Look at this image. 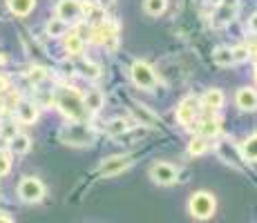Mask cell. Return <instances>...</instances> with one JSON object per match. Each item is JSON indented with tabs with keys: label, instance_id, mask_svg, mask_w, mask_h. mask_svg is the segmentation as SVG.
<instances>
[{
	"label": "cell",
	"instance_id": "cell-3",
	"mask_svg": "<svg viewBox=\"0 0 257 223\" xmlns=\"http://www.w3.org/2000/svg\"><path fill=\"white\" fill-rule=\"evenodd\" d=\"M215 207H217V201L210 192H195V194L190 196V201H188L190 214L199 221L210 219V216L215 214Z\"/></svg>",
	"mask_w": 257,
	"mask_h": 223
},
{
	"label": "cell",
	"instance_id": "cell-10",
	"mask_svg": "<svg viewBox=\"0 0 257 223\" xmlns=\"http://www.w3.org/2000/svg\"><path fill=\"white\" fill-rule=\"evenodd\" d=\"M132 163L135 161L130 156H110L101 163L98 172H101V176H116L121 172H125L127 167H132Z\"/></svg>",
	"mask_w": 257,
	"mask_h": 223
},
{
	"label": "cell",
	"instance_id": "cell-26",
	"mask_svg": "<svg viewBox=\"0 0 257 223\" xmlns=\"http://www.w3.org/2000/svg\"><path fill=\"white\" fill-rule=\"evenodd\" d=\"M78 72H81V76H85L87 81H96V78H101V67H98L96 63H90V61L78 63Z\"/></svg>",
	"mask_w": 257,
	"mask_h": 223
},
{
	"label": "cell",
	"instance_id": "cell-33",
	"mask_svg": "<svg viewBox=\"0 0 257 223\" xmlns=\"http://www.w3.org/2000/svg\"><path fill=\"white\" fill-rule=\"evenodd\" d=\"M21 103V96L16 92H7V98L3 101V107L5 110H16V105Z\"/></svg>",
	"mask_w": 257,
	"mask_h": 223
},
{
	"label": "cell",
	"instance_id": "cell-21",
	"mask_svg": "<svg viewBox=\"0 0 257 223\" xmlns=\"http://www.w3.org/2000/svg\"><path fill=\"white\" fill-rule=\"evenodd\" d=\"M29 147H32V138H29L27 134H21V132H18L16 136L9 141V150H12L14 154H27Z\"/></svg>",
	"mask_w": 257,
	"mask_h": 223
},
{
	"label": "cell",
	"instance_id": "cell-28",
	"mask_svg": "<svg viewBox=\"0 0 257 223\" xmlns=\"http://www.w3.org/2000/svg\"><path fill=\"white\" fill-rule=\"evenodd\" d=\"M206 141H208V138L195 136L190 143H188V154H190V156H201L206 150H208V143H206Z\"/></svg>",
	"mask_w": 257,
	"mask_h": 223
},
{
	"label": "cell",
	"instance_id": "cell-39",
	"mask_svg": "<svg viewBox=\"0 0 257 223\" xmlns=\"http://www.w3.org/2000/svg\"><path fill=\"white\" fill-rule=\"evenodd\" d=\"M5 63H7V58H5L3 54H0V65H5Z\"/></svg>",
	"mask_w": 257,
	"mask_h": 223
},
{
	"label": "cell",
	"instance_id": "cell-13",
	"mask_svg": "<svg viewBox=\"0 0 257 223\" xmlns=\"http://www.w3.org/2000/svg\"><path fill=\"white\" fill-rule=\"evenodd\" d=\"M16 121L23 125H32L38 121V105L32 101H21L16 105Z\"/></svg>",
	"mask_w": 257,
	"mask_h": 223
},
{
	"label": "cell",
	"instance_id": "cell-23",
	"mask_svg": "<svg viewBox=\"0 0 257 223\" xmlns=\"http://www.w3.org/2000/svg\"><path fill=\"white\" fill-rule=\"evenodd\" d=\"M212 61H215L219 67H230L235 63L233 49H230V47H217L215 52H212Z\"/></svg>",
	"mask_w": 257,
	"mask_h": 223
},
{
	"label": "cell",
	"instance_id": "cell-34",
	"mask_svg": "<svg viewBox=\"0 0 257 223\" xmlns=\"http://www.w3.org/2000/svg\"><path fill=\"white\" fill-rule=\"evenodd\" d=\"M246 27H248V32H250V34H257V12L248 18V25H246Z\"/></svg>",
	"mask_w": 257,
	"mask_h": 223
},
{
	"label": "cell",
	"instance_id": "cell-41",
	"mask_svg": "<svg viewBox=\"0 0 257 223\" xmlns=\"http://www.w3.org/2000/svg\"><path fill=\"white\" fill-rule=\"evenodd\" d=\"M255 74H257V72H255Z\"/></svg>",
	"mask_w": 257,
	"mask_h": 223
},
{
	"label": "cell",
	"instance_id": "cell-8",
	"mask_svg": "<svg viewBox=\"0 0 257 223\" xmlns=\"http://www.w3.org/2000/svg\"><path fill=\"white\" fill-rule=\"evenodd\" d=\"M56 18L65 23H81L83 12H81V0H61L56 5Z\"/></svg>",
	"mask_w": 257,
	"mask_h": 223
},
{
	"label": "cell",
	"instance_id": "cell-19",
	"mask_svg": "<svg viewBox=\"0 0 257 223\" xmlns=\"http://www.w3.org/2000/svg\"><path fill=\"white\" fill-rule=\"evenodd\" d=\"M65 49L70 56H81L83 49H85V41H83V36L78 32H72L70 36L65 34Z\"/></svg>",
	"mask_w": 257,
	"mask_h": 223
},
{
	"label": "cell",
	"instance_id": "cell-29",
	"mask_svg": "<svg viewBox=\"0 0 257 223\" xmlns=\"http://www.w3.org/2000/svg\"><path fill=\"white\" fill-rule=\"evenodd\" d=\"M168 7V0H143V9L150 16H161Z\"/></svg>",
	"mask_w": 257,
	"mask_h": 223
},
{
	"label": "cell",
	"instance_id": "cell-6",
	"mask_svg": "<svg viewBox=\"0 0 257 223\" xmlns=\"http://www.w3.org/2000/svg\"><path fill=\"white\" fill-rule=\"evenodd\" d=\"M116 34H118V25L112 21H103L101 25L92 27V41L96 45H105V47H114L116 45Z\"/></svg>",
	"mask_w": 257,
	"mask_h": 223
},
{
	"label": "cell",
	"instance_id": "cell-30",
	"mask_svg": "<svg viewBox=\"0 0 257 223\" xmlns=\"http://www.w3.org/2000/svg\"><path fill=\"white\" fill-rule=\"evenodd\" d=\"M18 134V130H16V123H3V125H0V138H3V141H12L14 136H16Z\"/></svg>",
	"mask_w": 257,
	"mask_h": 223
},
{
	"label": "cell",
	"instance_id": "cell-18",
	"mask_svg": "<svg viewBox=\"0 0 257 223\" xmlns=\"http://www.w3.org/2000/svg\"><path fill=\"white\" fill-rule=\"evenodd\" d=\"M219 132H221V125H219V121H217V118H204V121L197 125V136L215 138Z\"/></svg>",
	"mask_w": 257,
	"mask_h": 223
},
{
	"label": "cell",
	"instance_id": "cell-32",
	"mask_svg": "<svg viewBox=\"0 0 257 223\" xmlns=\"http://www.w3.org/2000/svg\"><path fill=\"white\" fill-rule=\"evenodd\" d=\"M9 170H12V154L9 152H0V176L9 174Z\"/></svg>",
	"mask_w": 257,
	"mask_h": 223
},
{
	"label": "cell",
	"instance_id": "cell-22",
	"mask_svg": "<svg viewBox=\"0 0 257 223\" xmlns=\"http://www.w3.org/2000/svg\"><path fill=\"white\" fill-rule=\"evenodd\" d=\"M9 9H12V14H16V16H27V14H32V9L36 7V0H7Z\"/></svg>",
	"mask_w": 257,
	"mask_h": 223
},
{
	"label": "cell",
	"instance_id": "cell-16",
	"mask_svg": "<svg viewBox=\"0 0 257 223\" xmlns=\"http://www.w3.org/2000/svg\"><path fill=\"white\" fill-rule=\"evenodd\" d=\"M135 125H137L135 121H127V118L118 116V118H112V121L105 125V134L107 136H123V134H127Z\"/></svg>",
	"mask_w": 257,
	"mask_h": 223
},
{
	"label": "cell",
	"instance_id": "cell-1",
	"mask_svg": "<svg viewBox=\"0 0 257 223\" xmlns=\"http://www.w3.org/2000/svg\"><path fill=\"white\" fill-rule=\"evenodd\" d=\"M54 103L56 107L65 114L70 121H85L87 118V110H85V103H83V96L76 87H56L54 92Z\"/></svg>",
	"mask_w": 257,
	"mask_h": 223
},
{
	"label": "cell",
	"instance_id": "cell-40",
	"mask_svg": "<svg viewBox=\"0 0 257 223\" xmlns=\"http://www.w3.org/2000/svg\"><path fill=\"white\" fill-rule=\"evenodd\" d=\"M0 98H3V92H0Z\"/></svg>",
	"mask_w": 257,
	"mask_h": 223
},
{
	"label": "cell",
	"instance_id": "cell-14",
	"mask_svg": "<svg viewBox=\"0 0 257 223\" xmlns=\"http://www.w3.org/2000/svg\"><path fill=\"white\" fill-rule=\"evenodd\" d=\"M235 14H237V0H224V3L217 7V14H215L212 25H215V27H221V25L233 21Z\"/></svg>",
	"mask_w": 257,
	"mask_h": 223
},
{
	"label": "cell",
	"instance_id": "cell-11",
	"mask_svg": "<svg viewBox=\"0 0 257 223\" xmlns=\"http://www.w3.org/2000/svg\"><path fill=\"white\" fill-rule=\"evenodd\" d=\"M130 114H132V118H135V123L137 125H146V127H157L159 125V116H157L155 112L150 110V107H146V105H141V103H132L130 105Z\"/></svg>",
	"mask_w": 257,
	"mask_h": 223
},
{
	"label": "cell",
	"instance_id": "cell-2",
	"mask_svg": "<svg viewBox=\"0 0 257 223\" xmlns=\"http://www.w3.org/2000/svg\"><path fill=\"white\" fill-rule=\"evenodd\" d=\"M58 138H61V143H65V145L87 147V145H92V143H94L96 132H94L85 121H72V123H67V125L61 127Z\"/></svg>",
	"mask_w": 257,
	"mask_h": 223
},
{
	"label": "cell",
	"instance_id": "cell-25",
	"mask_svg": "<svg viewBox=\"0 0 257 223\" xmlns=\"http://www.w3.org/2000/svg\"><path fill=\"white\" fill-rule=\"evenodd\" d=\"M67 29H70V25L65 21H61V18H52V21L47 23V34L52 38H61L67 34Z\"/></svg>",
	"mask_w": 257,
	"mask_h": 223
},
{
	"label": "cell",
	"instance_id": "cell-4",
	"mask_svg": "<svg viewBox=\"0 0 257 223\" xmlns=\"http://www.w3.org/2000/svg\"><path fill=\"white\" fill-rule=\"evenodd\" d=\"M130 74H132V81H135V85L139 87V89L152 92V89L157 87V74H155V69L148 65V63L137 61L135 65H132Z\"/></svg>",
	"mask_w": 257,
	"mask_h": 223
},
{
	"label": "cell",
	"instance_id": "cell-20",
	"mask_svg": "<svg viewBox=\"0 0 257 223\" xmlns=\"http://www.w3.org/2000/svg\"><path fill=\"white\" fill-rule=\"evenodd\" d=\"M217 154H219V158L224 163H228V165H230V163L235 165V163L239 161V152L230 145V141H219V143H217Z\"/></svg>",
	"mask_w": 257,
	"mask_h": 223
},
{
	"label": "cell",
	"instance_id": "cell-27",
	"mask_svg": "<svg viewBox=\"0 0 257 223\" xmlns=\"http://www.w3.org/2000/svg\"><path fill=\"white\" fill-rule=\"evenodd\" d=\"M241 156H244L246 161H257V134L248 136L241 143Z\"/></svg>",
	"mask_w": 257,
	"mask_h": 223
},
{
	"label": "cell",
	"instance_id": "cell-24",
	"mask_svg": "<svg viewBox=\"0 0 257 223\" xmlns=\"http://www.w3.org/2000/svg\"><path fill=\"white\" fill-rule=\"evenodd\" d=\"M49 76H52V74H49L47 67H29V72H27V81L32 83V85H43Z\"/></svg>",
	"mask_w": 257,
	"mask_h": 223
},
{
	"label": "cell",
	"instance_id": "cell-31",
	"mask_svg": "<svg viewBox=\"0 0 257 223\" xmlns=\"http://www.w3.org/2000/svg\"><path fill=\"white\" fill-rule=\"evenodd\" d=\"M248 56H250V47H246V45L233 47V58H235V63H244V61H248Z\"/></svg>",
	"mask_w": 257,
	"mask_h": 223
},
{
	"label": "cell",
	"instance_id": "cell-35",
	"mask_svg": "<svg viewBox=\"0 0 257 223\" xmlns=\"http://www.w3.org/2000/svg\"><path fill=\"white\" fill-rule=\"evenodd\" d=\"M0 92H3V94L9 92V78L3 76V74H0Z\"/></svg>",
	"mask_w": 257,
	"mask_h": 223
},
{
	"label": "cell",
	"instance_id": "cell-7",
	"mask_svg": "<svg viewBox=\"0 0 257 223\" xmlns=\"http://www.w3.org/2000/svg\"><path fill=\"white\" fill-rule=\"evenodd\" d=\"M197 112H199V98L195 96H186L184 101L177 105V112H175V118L179 125L184 127H190L192 123H195V116Z\"/></svg>",
	"mask_w": 257,
	"mask_h": 223
},
{
	"label": "cell",
	"instance_id": "cell-5",
	"mask_svg": "<svg viewBox=\"0 0 257 223\" xmlns=\"http://www.w3.org/2000/svg\"><path fill=\"white\" fill-rule=\"evenodd\" d=\"M18 196L25 203H38L45 196V185L36 176H25L21 181V185H18Z\"/></svg>",
	"mask_w": 257,
	"mask_h": 223
},
{
	"label": "cell",
	"instance_id": "cell-15",
	"mask_svg": "<svg viewBox=\"0 0 257 223\" xmlns=\"http://www.w3.org/2000/svg\"><path fill=\"white\" fill-rule=\"evenodd\" d=\"M224 92L221 89H217V87H212V89H206L204 92V96L199 98V103L206 107V110H219L221 105H224Z\"/></svg>",
	"mask_w": 257,
	"mask_h": 223
},
{
	"label": "cell",
	"instance_id": "cell-17",
	"mask_svg": "<svg viewBox=\"0 0 257 223\" xmlns=\"http://www.w3.org/2000/svg\"><path fill=\"white\" fill-rule=\"evenodd\" d=\"M83 103H85L87 114H96V112L103 110V105H105V96H103L101 89H92V92H87L85 96H83Z\"/></svg>",
	"mask_w": 257,
	"mask_h": 223
},
{
	"label": "cell",
	"instance_id": "cell-36",
	"mask_svg": "<svg viewBox=\"0 0 257 223\" xmlns=\"http://www.w3.org/2000/svg\"><path fill=\"white\" fill-rule=\"evenodd\" d=\"M0 223H14L12 219H9L7 214H3V212H0Z\"/></svg>",
	"mask_w": 257,
	"mask_h": 223
},
{
	"label": "cell",
	"instance_id": "cell-37",
	"mask_svg": "<svg viewBox=\"0 0 257 223\" xmlns=\"http://www.w3.org/2000/svg\"><path fill=\"white\" fill-rule=\"evenodd\" d=\"M208 3H210V5H215V7H219V5L224 3V0H208Z\"/></svg>",
	"mask_w": 257,
	"mask_h": 223
},
{
	"label": "cell",
	"instance_id": "cell-38",
	"mask_svg": "<svg viewBox=\"0 0 257 223\" xmlns=\"http://www.w3.org/2000/svg\"><path fill=\"white\" fill-rule=\"evenodd\" d=\"M98 5H110V3H114V0H96Z\"/></svg>",
	"mask_w": 257,
	"mask_h": 223
},
{
	"label": "cell",
	"instance_id": "cell-12",
	"mask_svg": "<svg viewBox=\"0 0 257 223\" xmlns=\"http://www.w3.org/2000/svg\"><path fill=\"white\" fill-rule=\"evenodd\" d=\"M235 103L241 112H255L257 110V92L253 87H241L235 94Z\"/></svg>",
	"mask_w": 257,
	"mask_h": 223
},
{
	"label": "cell",
	"instance_id": "cell-9",
	"mask_svg": "<svg viewBox=\"0 0 257 223\" xmlns=\"http://www.w3.org/2000/svg\"><path fill=\"white\" fill-rule=\"evenodd\" d=\"M150 176L159 185H172L177 181V176H179V172H177V167L172 163H155L150 167Z\"/></svg>",
	"mask_w": 257,
	"mask_h": 223
}]
</instances>
